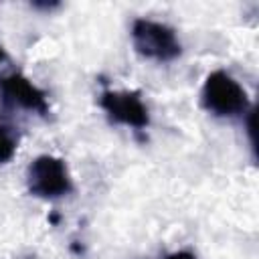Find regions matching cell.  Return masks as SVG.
Returning <instances> with one entry per match:
<instances>
[{
    "mask_svg": "<svg viewBox=\"0 0 259 259\" xmlns=\"http://www.w3.org/2000/svg\"><path fill=\"white\" fill-rule=\"evenodd\" d=\"M202 105L217 117H237L247 113L249 99L243 85L227 71H212L202 85Z\"/></svg>",
    "mask_w": 259,
    "mask_h": 259,
    "instance_id": "obj_1",
    "label": "cell"
},
{
    "mask_svg": "<svg viewBox=\"0 0 259 259\" xmlns=\"http://www.w3.org/2000/svg\"><path fill=\"white\" fill-rule=\"evenodd\" d=\"M164 259H196L190 251H174V253H170V255H166Z\"/></svg>",
    "mask_w": 259,
    "mask_h": 259,
    "instance_id": "obj_7",
    "label": "cell"
},
{
    "mask_svg": "<svg viewBox=\"0 0 259 259\" xmlns=\"http://www.w3.org/2000/svg\"><path fill=\"white\" fill-rule=\"evenodd\" d=\"M0 93H2L4 101L12 103V105H18L22 109L36 111V113H47L49 111L45 91L38 89L22 73H10V75L2 77L0 79Z\"/></svg>",
    "mask_w": 259,
    "mask_h": 259,
    "instance_id": "obj_5",
    "label": "cell"
},
{
    "mask_svg": "<svg viewBox=\"0 0 259 259\" xmlns=\"http://www.w3.org/2000/svg\"><path fill=\"white\" fill-rule=\"evenodd\" d=\"M4 59H6V53H4V49H2V47H0V63H2V61H4Z\"/></svg>",
    "mask_w": 259,
    "mask_h": 259,
    "instance_id": "obj_8",
    "label": "cell"
},
{
    "mask_svg": "<svg viewBox=\"0 0 259 259\" xmlns=\"http://www.w3.org/2000/svg\"><path fill=\"white\" fill-rule=\"evenodd\" d=\"M132 42L134 49L152 61L168 63L176 59L182 51V45L172 26L152 20V18H136L132 24Z\"/></svg>",
    "mask_w": 259,
    "mask_h": 259,
    "instance_id": "obj_2",
    "label": "cell"
},
{
    "mask_svg": "<svg viewBox=\"0 0 259 259\" xmlns=\"http://www.w3.org/2000/svg\"><path fill=\"white\" fill-rule=\"evenodd\" d=\"M26 186L30 194L45 200L67 196L73 188L67 164L51 154H42L30 162L26 170Z\"/></svg>",
    "mask_w": 259,
    "mask_h": 259,
    "instance_id": "obj_3",
    "label": "cell"
},
{
    "mask_svg": "<svg viewBox=\"0 0 259 259\" xmlns=\"http://www.w3.org/2000/svg\"><path fill=\"white\" fill-rule=\"evenodd\" d=\"M99 105L115 123L134 130H144L150 123L148 107L136 91H103Z\"/></svg>",
    "mask_w": 259,
    "mask_h": 259,
    "instance_id": "obj_4",
    "label": "cell"
},
{
    "mask_svg": "<svg viewBox=\"0 0 259 259\" xmlns=\"http://www.w3.org/2000/svg\"><path fill=\"white\" fill-rule=\"evenodd\" d=\"M16 144H18V138L14 134V127L0 117V164L8 162L14 156L16 148H18Z\"/></svg>",
    "mask_w": 259,
    "mask_h": 259,
    "instance_id": "obj_6",
    "label": "cell"
}]
</instances>
